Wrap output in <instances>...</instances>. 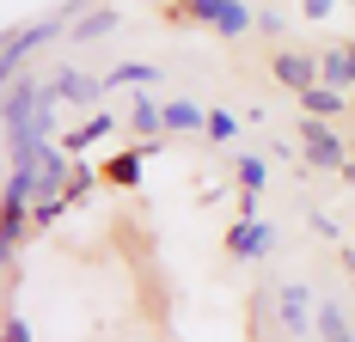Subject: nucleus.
I'll return each instance as SVG.
<instances>
[{"mask_svg": "<svg viewBox=\"0 0 355 342\" xmlns=\"http://www.w3.org/2000/svg\"><path fill=\"white\" fill-rule=\"evenodd\" d=\"M80 12H92V0H62L55 12H37V19H25V25H12L6 43H0V80H19L37 49H49V43H62V37L73 31L68 19H80Z\"/></svg>", "mask_w": 355, "mask_h": 342, "instance_id": "obj_1", "label": "nucleus"}, {"mask_svg": "<svg viewBox=\"0 0 355 342\" xmlns=\"http://www.w3.org/2000/svg\"><path fill=\"white\" fill-rule=\"evenodd\" d=\"M294 141H300L306 171H331V177L349 165V153H355L349 141L337 135V123H319V116H300V123H294Z\"/></svg>", "mask_w": 355, "mask_h": 342, "instance_id": "obj_2", "label": "nucleus"}, {"mask_svg": "<svg viewBox=\"0 0 355 342\" xmlns=\"http://www.w3.org/2000/svg\"><path fill=\"white\" fill-rule=\"evenodd\" d=\"M172 19H178V25H209L214 37L257 31V6H245V0H190V6H178Z\"/></svg>", "mask_w": 355, "mask_h": 342, "instance_id": "obj_3", "label": "nucleus"}, {"mask_svg": "<svg viewBox=\"0 0 355 342\" xmlns=\"http://www.w3.org/2000/svg\"><path fill=\"white\" fill-rule=\"evenodd\" d=\"M43 86H49L62 104H73L80 116H86V110H98V104H105V92H110L105 73H86V68H49V73H43Z\"/></svg>", "mask_w": 355, "mask_h": 342, "instance_id": "obj_4", "label": "nucleus"}, {"mask_svg": "<svg viewBox=\"0 0 355 342\" xmlns=\"http://www.w3.org/2000/svg\"><path fill=\"white\" fill-rule=\"evenodd\" d=\"M220 244H227V257H239V263H263V257L276 251V226H270L263 214H239V220L220 233Z\"/></svg>", "mask_w": 355, "mask_h": 342, "instance_id": "obj_5", "label": "nucleus"}, {"mask_svg": "<svg viewBox=\"0 0 355 342\" xmlns=\"http://www.w3.org/2000/svg\"><path fill=\"white\" fill-rule=\"evenodd\" d=\"M270 80L300 98V92L319 86V55H306V49H276V55H270Z\"/></svg>", "mask_w": 355, "mask_h": 342, "instance_id": "obj_6", "label": "nucleus"}, {"mask_svg": "<svg viewBox=\"0 0 355 342\" xmlns=\"http://www.w3.org/2000/svg\"><path fill=\"white\" fill-rule=\"evenodd\" d=\"M116 129H123V116H110L105 104H98V110H86V116H80V123H73L68 135H62V147H68L73 159H80V153H92V147H98V141H110V135H116Z\"/></svg>", "mask_w": 355, "mask_h": 342, "instance_id": "obj_7", "label": "nucleus"}, {"mask_svg": "<svg viewBox=\"0 0 355 342\" xmlns=\"http://www.w3.org/2000/svg\"><path fill=\"white\" fill-rule=\"evenodd\" d=\"M276 312H282V330H288V336L319 330V306H313V294H306L300 281H288L282 294H276Z\"/></svg>", "mask_w": 355, "mask_h": 342, "instance_id": "obj_8", "label": "nucleus"}, {"mask_svg": "<svg viewBox=\"0 0 355 342\" xmlns=\"http://www.w3.org/2000/svg\"><path fill=\"white\" fill-rule=\"evenodd\" d=\"M159 153V141H141V147H123L116 159H105V183L110 190H141V165Z\"/></svg>", "mask_w": 355, "mask_h": 342, "instance_id": "obj_9", "label": "nucleus"}, {"mask_svg": "<svg viewBox=\"0 0 355 342\" xmlns=\"http://www.w3.org/2000/svg\"><path fill=\"white\" fill-rule=\"evenodd\" d=\"M300 116H319V123H343L349 116V92L343 86H313V92H300Z\"/></svg>", "mask_w": 355, "mask_h": 342, "instance_id": "obj_10", "label": "nucleus"}, {"mask_svg": "<svg viewBox=\"0 0 355 342\" xmlns=\"http://www.w3.org/2000/svg\"><path fill=\"white\" fill-rule=\"evenodd\" d=\"M123 129H129L135 141H159V135H166V104H153L147 92H135L129 116H123Z\"/></svg>", "mask_w": 355, "mask_h": 342, "instance_id": "obj_11", "label": "nucleus"}, {"mask_svg": "<svg viewBox=\"0 0 355 342\" xmlns=\"http://www.w3.org/2000/svg\"><path fill=\"white\" fill-rule=\"evenodd\" d=\"M116 25H123L116 6H92V12H80V25L68 31V43H98V37H110Z\"/></svg>", "mask_w": 355, "mask_h": 342, "instance_id": "obj_12", "label": "nucleus"}, {"mask_svg": "<svg viewBox=\"0 0 355 342\" xmlns=\"http://www.w3.org/2000/svg\"><path fill=\"white\" fill-rule=\"evenodd\" d=\"M319 80H324V86L355 92V62H349V49H343V43H331V49L319 55Z\"/></svg>", "mask_w": 355, "mask_h": 342, "instance_id": "obj_13", "label": "nucleus"}, {"mask_svg": "<svg viewBox=\"0 0 355 342\" xmlns=\"http://www.w3.org/2000/svg\"><path fill=\"white\" fill-rule=\"evenodd\" d=\"M153 80H159V68H153V62H123V68H110V73H105L110 92H147Z\"/></svg>", "mask_w": 355, "mask_h": 342, "instance_id": "obj_14", "label": "nucleus"}, {"mask_svg": "<svg viewBox=\"0 0 355 342\" xmlns=\"http://www.w3.org/2000/svg\"><path fill=\"white\" fill-rule=\"evenodd\" d=\"M202 129H209V110L202 104H190V98L166 104V135H202Z\"/></svg>", "mask_w": 355, "mask_h": 342, "instance_id": "obj_15", "label": "nucleus"}, {"mask_svg": "<svg viewBox=\"0 0 355 342\" xmlns=\"http://www.w3.org/2000/svg\"><path fill=\"white\" fill-rule=\"evenodd\" d=\"M233 177H239V196H263V183H270V159L263 153H239V165H233Z\"/></svg>", "mask_w": 355, "mask_h": 342, "instance_id": "obj_16", "label": "nucleus"}, {"mask_svg": "<svg viewBox=\"0 0 355 342\" xmlns=\"http://www.w3.org/2000/svg\"><path fill=\"white\" fill-rule=\"evenodd\" d=\"M98 183H105V165H92V159L80 153V159H73V171H68V202L80 208L86 196H92V190H98Z\"/></svg>", "mask_w": 355, "mask_h": 342, "instance_id": "obj_17", "label": "nucleus"}, {"mask_svg": "<svg viewBox=\"0 0 355 342\" xmlns=\"http://www.w3.org/2000/svg\"><path fill=\"white\" fill-rule=\"evenodd\" d=\"M202 135H209L214 147H233V141H239V116H233V110H209V129H202Z\"/></svg>", "mask_w": 355, "mask_h": 342, "instance_id": "obj_18", "label": "nucleus"}, {"mask_svg": "<svg viewBox=\"0 0 355 342\" xmlns=\"http://www.w3.org/2000/svg\"><path fill=\"white\" fill-rule=\"evenodd\" d=\"M68 208H73L68 196H43V202H31V226H37V233H49V226H55Z\"/></svg>", "mask_w": 355, "mask_h": 342, "instance_id": "obj_19", "label": "nucleus"}, {"mask_svg": "<svg viewBox=\"0 0 355 342\" xmlns=\"http://www.w3.org/2000/svg\"><path fill=\"white\" fill-rule=\"evenodd\" d=\"M300 19L306 25H331L337 19V0H300Z\"/></svg>", "mask_w": 355, "mask_h": 342, "instance_id": "obj_20", "label": "nucleus"}, {"mask_svg": "<svg viewBox=\"0 0 355 342\" xmlns=\"http://www.w3.org/2000/svg\"><path fill=\"white\" fill-rule=\"evenodd\" d=\"M306 220H313V239H324V244H337V251H343V226H337L331 214H306Z\"/></svg>", "mask_w": 355, "mask_h": 342, "instance_id": "obj_21", "label": "nucleus"}, {"mask_svg": "<svg viewBox=\"0 0 355 342\" xmlns=\"http://www.w3.org/2000/svg\"><path fill=\"white\" fill-rule=\"evenodd\" d=\"M257 31H263V37H282V31H288V19L276 12V6H257Z\"/></svg>", "mask_w": 355, "mask_h": 342, "instance_id": "obj_22", "label": "nucleus"}, {"mask_svg": "<svg viewBox=\"0 0 355 342\" xmlns=\"http://www.w3.org/2000/svg\"><path fill=\"white\" fill-rule=\"evenodd\" d=\"M6 342H31V324H25V318H19V312H12V318H6Z\"/></svg>", "mask_w": 355, "mask_h": 342, "instance_id": "obj_23", "label": "nucleus"}, {"mask_svg": "<svg viewBox=\"0 0 355 342\" xmlns=\"http://www.w3.org/2000/svg\"><path fill=\"white\" fill-rule=\"evenodd\" d=\"M337 183H349V190H355V153H349V165L337 171Z\"/></svg>", "mask_w": 355, "mask_h": 342, "instance_id": "obj_24", "label": "nucleus"}, {"mask_svg": "<svg viewBox=\"0 0 355 342\" xmlns=\"http://www.w3.org/2000/svg\"><path fill=\"white\" fill-rule=\"evenodd\" d=\"M343 269H349V281H355V251H349V244H343Z\"/></svg>", "mask_w": 355, "mask_h": 342, "instance_id": "obj_25", "label": "nucleus"}, {"mask_svg": "<svg viewBox=\"0 0 355 342\" xmlns=\"http://www.w3.org/2000/svg\"><path fill=\"white\" fill-rule=\"evenodd\" d=\"M343 49H349V62H355V37H343Z\"/></svg>", "mask_w": 355, "mask_h": 342, "instance_id": "obj_26", "label": "nucleus"}, {"mask_svg": "<svg viewBox=\"0 0 355 342\" xmlns=\"http://www.w3.org/2000/svg\"><path fill=\"white\" fill-rule=\"evenodd\" d=\"M166 6H172V12H178V6H190V0H166Z\"/></svg>", "mask_w": 355, "mask_h": 342, "instance_id": "obj_27", "label": "nucleus"}]
</instances>
